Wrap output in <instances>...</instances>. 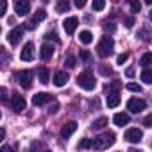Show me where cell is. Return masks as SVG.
<instances>
[{
    "label": "cell",
    "mask_w": 152,
    "mask_h": 152,
    "mask_svg": "<svg viewBox=\"0 0 152 152\" xmlns=\"http://www.w3.org/2000/svg\"><path fill=\"white\" fill-rule=\"evenodd\" d=\"M77 25H79V20L75 18V16H70V18H66L63 22V29H64L66 34H73L75 29H77Z\"/></svg>",
    "instance_id": "9"
},
{
    "label": "cell",
    "mask_w": 152,
    "mask_h": 152,
    "mask_svg": "<svg viewBox=\"0 0 152 152\" xmlns=\"http://www.w3.org/2000/svg\"><path fill=\"white\" fill-rule=\"evenodd\" d=\"M81 57H83L84 61H90V57H91V56H90V50H81Z\"/></svg>",
    "instance_id": "38"
},
{
    "label": "cell",
    "mask_w": 152,
    "mask_h": 152,
    "mask_svg": "<svg viewBox=\"0 0 152 152\" xmlns=\"http://www.w3.org/2000/svg\"><path fill=\"white\" fill-rule=\"evenodd\" d=\"M86 2H88V0H73V4H75V7H77V9H83L86 6Z\"/></svg>",
    "instance_id": "34"
},
{
    "label": "cell",
    "mask_w": 152,
    "mask_h": 152,
    "mask_svg": "<svg viewBox=\"0 0 152 152\" xmlns=\"http://www.w3.org/2000/svg\"><path fill=\"white\" fill-rule=\"evenodd\" d=\"M141 81H143L145 84H150V83H152V72H150V70H143V73H141Z\"/></svg>",
    "instance_id": "25"
},
{
    "label": "cell",
    "mask_w": 152,
    "mask_h": 152,
    "mask_svg": "<svg viewBox=\"0 0 152 152\" xmlns=\"http://www.w3.org/2000/svg\"><path fill=\"white\" fill-rule=\"evenodd\" d=\"M20 59L25 61V63H29V61L34 59V45H32V43H27V45L22 48V52H20Z\"/></svg>",
    "instance_id": "10"
},
{
    "label": "cell",
    "mask_w": 152,
    "mask_h": 152,
    "mask_svg": "<svg viewBox=\"0 0 152 152\" xmlns=\"http://www.w3.org/2000/svg\"><path fill=\"white\" fill-rule=\"evenodd\" d=\"M7 11V0H0V18H2Z\"/></svg>",
    "instance_id": "30"
},
{
    "label": "cell",
    "mask_w": 152,
    "mask_h": 152,
    "mask_svg": "<svg viewBox=\"0 0 152 152\" xmlns=\"http://www.w3.org/2000/svg\"><path fill=\"white\" fill-rule=\"evenodd\" d=\"M145 4H147V6H150V4H152V0H145Z\"/></svg>",
    "instance_id": "48"
},
{
    "label": "cell",
    "mask_w": 152,
    "mask_h": 152,
    "mask_svg": "<svg viewBox=\"0 0 152 152\" xmlns=\"http://www.w3.org/2000/svg\"><path fill=\"white\" fill-rule=\"evenodd\" d=\"M120 86H122V84H120L118 81H115V83L111 84V88H109V91H116V90H120Z\"/></svg>",
    "instance_id": "40"
},
{
    "label": "cell",
    "mask_w": 152,
    "mask_h": 152,
    "mask_svg": "<svg viewBox=\"0 0 152 152\" xmlns=\"http://www.w3.org/2000/svg\"><path fill=\"white\" fill-rule=\"evenodd\" d=\"M79 41H81V43H84V45H90V43L93 41L91 32H90V31H83V32L79 34Z\"/></svg>",
    "instance_id": "20"
},
{
    "label": "cell",
    "mask_w": 152,
    "mask_h": 152,
    "mask_svg": "<svg viewBox=\"0 0 152 152\" xmlns=\"http://www.w3.org/2000/svg\"><path fill=\"white\" fill-rule=\"evenodd\" d=\"M11 106H13V109H15L16 113H22V111L27 107V102H25L23 95H18V93H15V95L11 97Z\"/></svg>",
    "instance_id": "8"
},
{
    "label": "cell",
    "mask_w": 152,
    "mask_h": 152,
    "mask_svg": "<svg viewBox=\"0 0 152 152\" xmlns=\"http://www.w3.org/2000/svg\"><path fill=\"white\" fill-rule=\"evenodd\" d=\"M91 7H93L95 11H102V9L106 7V0H93Z\"/></svg>",
    "instance_id": "26"
},
{
    "label": "cell",
    "mask_w": 152,
    "mask_h": 152,
    "mask_svg": "<svg viewBox=\"0 0 152 152\" xmlns=\"http://www.w3.org/2000/svg\"><path fill=\"white\" fill-rule=\"evenodd\" d=\"M22 38H23V27H15V29L7 34V41H9L11 45H16Z\"/></svg>",
    "instance_id": "11"
},
{
    "label": "cell",
    "mask_w": 152,
    "mask_h": 152,
    "mask_svg": "<svg viewBox=\"0 0 152 152\" xmlns=\"http://www.w3.org/2000/svg\"><path fill=\"white\" fill-rule=\"evenodd\" d=\"M2 152H11V147H7V145H4V147H2Z\"/></svg>",
    "instance_id": "46"
},
{
    "label": "cell",
    "mask_w": 152,
    "mask_h": 152,
    "mask_svg": "<svg viewBox=\"0 0 152 152\" xmlns=\"http://www.w3.org/2000/svg\"><path fill=\"white\" fill-rule=\"evenodd\" d=\"M125 75H127V77H134V70H132V68H127Z\"/></svg>",
    "instance_id": "42"
},
{
    "label": "cell",
    "mask_w": 152,
    "mask_h": 152,
    "mask_svg": "<svg viewBox=\"0 0 152 152\" xmlns=\"http://www.w3.org/2000/svg\"><path fill=\"white\" fill-rule=\"evenodd\" d=\"M125 88H127L129 91H134V93H140V91H141V86H140V84H134V83H129Z\"/></svg>",
    "instance_id": "28"
},
{
    "label": "cell",
    "mask_w": 152,
    "mask_h": 152,
    "mask_svg": "<svg viewBox=\"0 0 152 152\" xmlns=\"http://www.w3.org/2000/svg\"><path fill=\"white\" fill-rule=\"evenodd\" d=\"M127 59H129V54H120V56L116 57V63H118V64H124Z\"/></svg>",
    "instance_id": "32"
},
{
    "label": "cell",
    "mask_w": 152,
    "mask_h": 152,
    "mask_svg": "<svg viewBox=\"0 0 152 152\" xmlns=\"http://www.w3.org/2000/svg\"><path fill=\"white\" fill-rule=\"evenodd\" d=\"M57 109H59V104H57V102H54V104L48 107V113H50V115H54V113H57Z\"/></svg>",
    "instance_id": "37"
},
{
    "label": "cell",
    "mask_w": 152,
    "mask_h": 152,
    "mask_svg": "<svg viewBox=\"0 0 152 152\" xmlns=\"http://www.w3.org/2000/svg\"><path fill=\"white\" fill-rule=\"evenodd\" d=\"M113 143H115V134H113V132H104V134H100L99 138H95V141L91 143V147L97 148V150H106V148H109Z\"/></svg>",
    "instance_id": "1"
},
{
    "label": "cell",
    "mask_w": 152,
    "mask_h": 152,
    "mask_svg": "<svg viewBox=\"0 0 152 152\" xmlns=\"http://www.w3.org/2000/svg\"><path fill=\"white\" fill-rule=\"evenodd\" d=\"M38 79H39V83H41V84H47V83L50 81V72H48V68H47V66L38 68Z\"/></svg>",
    "instance_id": "17"
},
{
    "label": "cell",
    "mask_w": 152,
    "mask_h": 152,
    "mask_svg": "<svg viewBox=\"0 0 152 152\" xmlns=\"http://www.w3.org/2000/svg\"><path fill=\"white\" fill-rule=\"evenodd\" d=\"M91 143H93L91 140H83V141L79 143V148H90V147H91Z\"/></svg>",
    "instance_id": "33"
},
{
    "label": "cell",
    "mask_w": 152,
    "mask_h": 152,
    "mask_svg": "<svg viewBox=\"0 0 152 152\" xmlns=\"http://www.w3.org/2000/svg\"><path fill=\"white\" fill-rule=\"evenodd\" d=\"M77 84L83 88V90H86V91H91L93 88H95V77L90 73V72H83V73H79L77 75Z\"/></svg>",
    "instance_id": "3"
},
{
    "label": "cell",
    "mask_w": 152,
    "mask_h": 152,
    "mask_svg": "<svg viewBox=\"0 0 152 152\" xmlns=\"http://www.w3.org/2000/svg\"><path fill=\"white\" fill-rule=\"evenodd\" d=\"M43 2H50V0H43Z\"/></svg>",
    "instance_id": "49"
},
{
    "label": "cell",
    "mask_w": 152,
    "mask_h": 152,
    "mask_svg": "<svg viewBox=\"0 0 152 152\" xmlns=\"http://www.w3.org/2000/svg\"><path fill=\"white\" fill-rule=\"evenodd\" d=\"M106 125H107V118H106V116H102V118H99V120H95V122L91 124V129L100 131V129H104Z\"/></svg>",
    "instance_id": "21"
},
{
    "label": "cell",
    "mask_w": 152,
    "mask_h": 152,
    "mask_svg": "<svg viewBox=\"0 0 152 152\" xmlns=\"http://www.w3.org/2000/svg\"><path fill=\"white\" fill-rule=\"evenodd\" d=\"M104 29H106V31H111V32H113V31H115L116 27H115V23H113V22L106 20V22H104Z\"/></svg>",
    "instance_id": "31"
},
{
    "label": "cell",
    "mask_w": 152,
    "mask_h": 152,
    "mask_svg": "<svg viewBox=\"0 0 152 152\" xmlns=\"http://www.w3.org/2000/svg\"><path fill=\"white\" fill-rule=\"evenodd\" d=\"M106 104H107V107H116V106L120 104V95H118V91H109Z\"/></svg>",
    "instance_id": "18"
},
{
    "label": "cell",
    "mask_w": 152,
    "mask_h": 152,
    "mask_svg": "<svg viewBox=\"0 0 152 152\" xmlns=\"http://www.w3.org/2000/svg\"><path fill=\"white\" fill-rule=\"evenodd\" d=\"M16 79H18V84H20L23 90H29V88L32 86V72H31V70L18 72V73H16Z\"/></svg>",
    "instance_id": "4"
},
{
    "label": "cell",
    "mask_w": 152,
    "mask_h": 152,
    "mask_svg": "<svg viewBox=\"0 0 152 152\" xmlns=\"http://www.w3.org/2000/svg\"><path fill=\"white\" fill-rule=\"evenodd\" d=\"M127 4L131 6V11H132V13H140V11H141L140 0H127Z\"/></svg>",
    "instance_id": "23"
},
{
    "label": "cell",
    "mask_w": 152,
    "mask_h": 152,
    "mask_svg": "<svg viewBox=\"0 0 152 152\" xmlns=\"http://www.w3.org/2000/svg\"><path fill=\"white\" fill-rule=\"evenodd\" d=\"M64 66H66V68H73V66H75V56H73V54H66V57H64Z\"/></svg>",
    "instance_id": "24"
},
{
    "label": "cell",
    "mask_w": 152,
    "mask_h": 152,
    "mask_svg": "<svg viewBox=\"0 0 152 152\" xmlns=\"http://www.w3.org/2000/svg\"><path fill=\"white\" fill-rule=\"evenodd\" d=\"M25 27H27V29H34V22H29V23H27Z\"/></svg>",
    "instance_id": "47"
},
{
    "label": "cell",
    "mask_w": 152,
    "mask_h": 152,
    "mask_svg": "<svg viewBox=\"0 0 152 152\" xmlns=\"http://www.w3.org/2000/svg\"><path fill=\"white\" fill-rule=\"evenodd\" d=\"M31 148H45V145H41V143H32Z\"/></svg>",
    "instance_id": "44"
},
{
    "label": "cell",
    "mask_w": 152,
    "mask_h": 152,
    "mask_svg": "<svg viewBox=\"0 0 152 152\" xmlns=\"http://www.w3.org/2000/svg\"><path fill=\"white\" fill-rule=\"evenodd\" d=\"M4 138H6V129L0 127V141H4Z\"/></svg>",
    "instance_id": "43"
},
{
    "label": "cell",
    "mask_w": 152,
    "mask_h": 152,
    "mask_svg": "<svg viewBox=\"0 0 152 152\" xmlns=\"http://www.w3.org/2000/svg\"><path fill=\"white\" fill-rule=\"evenodd\" d=\"M52 56H54V47H52V45H48V43L41 45V48H39V57H41L43 61H48Z\"/></svg>",
    "instance_id": "14"
},
{
    "label": "cell",
    "mask_w": 152,
    "mask_h": 152,
    "mask_svg": "<svg viewBox=\"0 0 152 152\" xmlns=\"http://www.w3.org/2000/svg\"><path fill=\"white\" fill-rule=\"evenodd\" d=\"M66 83H68V73H66V72H56V73H54V84H56L57 88L64 86Z\"/></svg>",
    "instance_id": "15"
},
{
    "label": "cell",
    "mask_w": 152,
    "mask_h": 152,
    "mask_svg": "<svg viewBox=\"0 0 152 152\" xmlns=\"http://www.w3.org/2000/svg\"><path fill=\"white\" fill-rule=\"evenodd\" d=\"M75 131H77V122H66L63 127H61V138H70Z\"/></svg>",
    "instance_id": "12"
},
{
    "label": "cell",
    "mask_w": 152,
    "mask_h": 152,
    "mask_svg": "<svg viewBox=\"0 0 152 152\" xmlns=\"http://www.w3.org/2000/svg\"><path fill=\"white\" fill-rule=\"evenodd\" d=\"M124 138H125L129 143H140L141 138H143V132H141L138 127H132V129H127V131H125Z\"/></svg>",
    "instance_id": "5"
},
{
    "label": "cell",
    "mask_w": 152,
    "mask_h": 152,
    "mask_svg": "<svg viewBox=\"0 0 152 152\" xmlns=\"http://www.w3.org/2000/svg\"><path fill=\"white\" fill-rule=\"evenodd\" d=\"M113 48H115V41H113V38H109V36H102V39H100L99 45H97V54H99L100 57H107V56H111Z\"/></svg>",
    "instance_id": "2"
},
{
    "label": "cell",
    "mask_w": 152,
    "mask_h": 152,
    "mask_svg": "<svg viewBox=\"0 0 152 152\" xmlns=\"http://www.w3.org/2000/svg\"><path fill=\"white\" fill-rule=\"evenodd\" d=\"M113 122H115L116 127H125L129 124V115L127 113H116L115 118H113Z\"/></svg>",
    "instance_id": "16"
},
{
    "label": "cell",
    "mask_w": 152,
    "mask_h": 152,
    "mask_svg": "<svg viewBox=\"0 0 152 152\" xmlns=\"http://www.w3.org/2000/svg\"><path fill=\"white\" fill-rule=\"evenodd\" d=\"M143 125H145V127H152V115H148V116L143 120Z\"/></svg>",
    "instance_id": "39"
},
{
    "label": "cell",
    "mask_w": 152,
    "mask_h": 152,
    "mask_svg": "<svg viewBox=\"0 0 152 152\" xmlns=\"http://www.w3.org/2000/svg\"><path fill=\"white\" fill-rule=\"evenodd\" d=\"M31 11V2L29 0H15V13L18 16H25Z\"/></svg>",
    "instance_id": "6"
},
{
    "label": "cell",
    "mask_w": 152,
    "mask_h": 152,
    "mask_svg": "<svg viewBox=\"0 0 152 152\" xmlns=\"http://www.w3.org/2000/svg\"><path fill=\"white\" fill-rule=\"evenodd\" d=\"M6 59H7V52H6L4 47H0V63H4Z\"/></svg>",
    "instance_id": "35"
},
{
    "label": "cell",
    "mask_w": 152,
    "mask_h": 152,
    "mask_svg": "<svg viewBox=\"0 0 152 152\" xmlns=\"http://www.w3.org/2000/svg\"><path fill=\"white\" fill-rule=\"evenodd\" d=\"M47 18V13L43 11V9H39L36 15H34V22H41V20H45Z\"/></svg>",
    "instance_id": "29"
},
{
    "label": "cell",
    "mask_w": 152,
    "mask_h": 152,
    "mask_svg": "<svg viewBox=\"0 0 152 152\" xmlns=\"http://www.w3.org/2000/svg\"><path fill=\"white\" fill-rule=\"evenodd\" d=\"M0 116H2V115H0Z\"/></svg>",
    "instance_id": "50"
},
{
    "label": "cell",
    "mask_w": 152,
    "mask_h": 152,
    "mask_svg": "<svg viewBox=\"0 0 152 152\" xmlns=\"http://www.w3.org/2000/svg\"><path fill=\"white\" fill-rule=\"evenodd\" d=\"M50 100H52V95H50V93H45V91L36 93V95L32 97V104H34V106H43V104H47V102H50Z\"/></svg>",
    "instance_id": "13"
},
{
    "label": "cell",
    "mask_w": 152,
    "mask_h": 152,
    "mask_svg": "<svg viewBox=\"0 0 152 152\" xmlns=\"http://www.w3.org/2000/svg\"><path fill=\"white\" fill-rule=\"evenodd\" d=\"M0 100H2V102L7 100V90L6 88H0Z\"/></svg>",
    "instance_id": "36"
},
{
    "label": "cell",
    "mask_w": 152,
    "mask_h": 152,
    "mask_svg": "<svg viewBox=\"0 0 152 152\" xmlns=\"http://www.w3.org/2000/svg\"><path fill=\"white\" fill-rule=\"evenodd\" d=\"M99 72H100L102 75H106V77H107V75H111V73H113V70H111V68H109L107 64H100V66H99Z\"/></svg>",
    "instance_id": "27"
},
{
    "label": "cell",
    "mask_w": 152,
    "mask_h": 152,
    "mask_svg": "<svg viewBox=\"0 0 152 152\" xmlns=\"http://www.w3.org/2000/svg\"><path fill=\"white\" fill-rule=\"evenodd\" d=\"M132 25H134V18H132V16L125 18V27H132Z\"/></svg>",
    "instance_id": "41"
},
{
    "label": "cell",
    "mask_w": 152,
    "mask_h": 152,
    "mask_svg": "<svg viewBox=\"0 0 152 152\" xmlns=\"http://www.w3.org/2000/svg\"><path fill=\"white\" fill-rule=\"evenodd\" d=\"M47 38H48V39H56V41H59V39H57V36H56V34H47Z\"/></svg>",
    "instance_id": "45"
},
{
    "label": "cell",
    "mask_w": 152,
    "mask_h": 152,
    "mask_svg": "<svg viewBox=\"0 0 152 152\" xmlns=\"http://www.w3.org/2000/svg\"><path fill=\"white\" fill-rule=\"evenodd\" d=\"M56 11H57L59 15H63V13L70 11V0H57V6H56Z\"/></svg>",
    "instance_id": "19"
},
{
    "label": "cell",
    "mask_w": 152,
    "mask_h": 152,
    "mask_svg": "<svg viewBox=\"0 0 152 152\" xmlns=\"http://www.w3.org/2000/svg\"><path fill=\"white\" fill-rule=\"evenodd\" d=\"M145 107H147V104H145V100H141V99H129V100H127V109H129L131 113H141Z\"/></svg>",
    "instance_id": "7"
},
{
    "label": "cell",
    "mask_w": 152,
    "mask_h": 152,
    "mask_svg": "<svg viewBox=\"0 0 152 152\" xmlns=\"http://www.w3.org/2000/svg\"><path fill=\"white\" fill-rule=\"evenodd\" d=\"M150 63H152V54L150 52H145L143 56H141V59H140V66H150Z\"/></svg>",
    "instance_id": "22"
}]
</instances>
